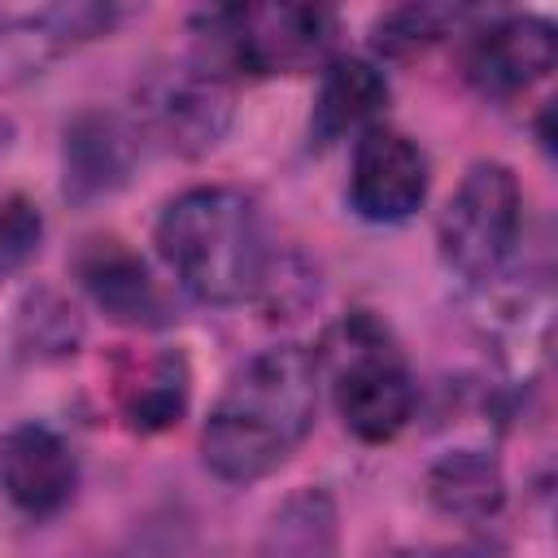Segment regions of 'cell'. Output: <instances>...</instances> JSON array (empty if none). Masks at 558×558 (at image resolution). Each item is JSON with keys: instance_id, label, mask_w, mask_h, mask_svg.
<instances>
[{"instance_id": "1", "label": "cell", "mask_w": 558, "mask_h": 558, "mask_svg": "<svg viewBox=\"0 0 558 558\" xmlns=\"http://www.w3.org/2000/svg\"><path fill=\"white\" fill-rule=\"evenodd\" d=\"M318 410L314 357L296 344H275L248 357L214 401L201 458L227 484H253L283 466L310 436Z\"/></svg>"}, {"instance_id": "2", "label": "cell", "mask_w": 558, "mask_h": 558, "mask_svg": "<svg viewBox=\"0 0 558 558\" xmlns=\"http://www.w3.org/2000/svg\"><path fill=\"white\" fill-rule=\"evenodd\" d=\"M157 253L205 305H235L257 292L266 240L253 201L235 187H192L157 218Z\"/></svg>"}, {"instance_id": "3", "label": "cell", "mask_w": 558, "mask_h": 558, "mask_svg": "<svg viewBox=\"0 0 558 558\" xmlns=\"http://www.w3.org/2000/svg\"><path fill=\"white\" fill-rule=\"evenodd\" d=\"M331 388H336L340 423L366 445L392 440L414 414L410 366H405L401 349L392 344V336L371 314L344 318Z\"/></svg>"}, {"instance_id": "4", "label": "cell", "mask_w": 558, "mask_h": 558, "mask_svg": "<svg viewBox=\"0 0 558 558\" xmlns=\"http://www.w3.org/2000/svg\"><path fill=\"white\" fill-rule=\"evenodd\" d=\"M519 227H523V192L514 170L501 161H475L462 174L449 205L440 209L436 244L453 275L484 283L514 257Z\"/></svg>"}, {"instance_id": "5", "label": "cell", "mask_w": 558, "mask_h": 558, "mask_svg": "<svg viewBox=\"0 0 558 558\" xmlns=\"http://www.w3.org/2000/svg\"><path fill=\"white\" fill-rule=\"evenodd\" d=\"M214 65H235L248 74H296L318 65L336 44V13L323 4H248L214 9L209 17Z\"/></svg>"}, {"instance_id": "6", "label": "cell", "mask_w": 558, "mask_h": 558, "mask_svg": "<svg viewBox=\"0 0 558 558\" xmlns=\"http://www.w3.org/2000/svg\"><path fill=\"white\" fill-rule=\"evenodd\" d=\"M135 96L148 135L179 157H205L209 148H218L235 109L231 78L209 57H187L148 70Z\"/></svg>"}, {"instance_id": "7", "label": "cell", "mask_w": 558, "mask_h": 558, "mask_svg": "<svg viewBox=\"0 0 558 558\" xmlns=\"http://www.w3.org/2000/svg\"><path fill=\"white\" fill-rule=\"evenodd\" d=\"M432 170L423 148L392 131V126H371L362 131L353 148V170H349V205L366 222H405L423 196H427Z\"/></svg>"}, {"instance_id": "8", "label": "cell", "mask_w": 558, "mask_h": 558, "mask_svg": "<svg viewBox=\"0 0 558 558\" xmlns=\"http://www.w3.org/2000/svg\"><path fill=\"white\" fill-rule=\"evenodd\" d=\"M74 279L96 301V310L122 327H166L170 301L153 279L148 262L118 235H92L74 253Z\"/></svg>"}, {"instance_id": "9", "label": "cell", "mask_w": 558, "mask_h": 558, "mask_svg": "<svg viewBox=\"0 0 558 558\" xmlns=\"http://www.w3.org/2000/svg\"><path fill=\"white\" fill-rule=\"evenodd\" d=\"M140 161V131L109 113L87 109L65 126L61 140V192L70 205H92L131 183Z\"/></svg>"}, {"instance_id": "10", "label": "cell", "mask_w": 558, "mask_h": 558, "mask_svg": "<svg viewBox=\"0 0 558 558\" xmlns=\"http://www.w3.org/2000/svg\"><path fill=\"white\" fill-rule=\"evenodd\" d=\"M558 61V35L545 17H497L466 44V78L484 96H519Z\"/></svg>"}, {"instance_id": "11", "label": "cell", "mask_w": 558, "mask_h": 558, "mask_svg": "<svg viewBox=\"0 0 558 558\" xmlns=\"http://www.w3.org/2000/svg\"><path fill=\"white\" fill-rule=\"evenodd\" d=\"M118 22L109 4H52L39 13H0V87L39 74L65 48L105 35Z\"/></svg>"}, {"instance_id": "12", "label": "cell", "mask_w": 558, "mask_h": 558, "mask_svg": "<svg viewBox=\"0 0 558 558\" xmlns=\"http://www.w3.org/2000/svg\"><path fill=\"white\" fill-rule=\"evenodd\" d=\"M78 480L70 445L44 427V423H22L0 436V488L4 497L26 510V514H52L70 501Z\"/></svg>"}, {"instance_id": "13", "label": "cell", "mask_w": 558, "mask_h": 558, "mask_svg": "<svg viewBox=\"0 0 558 558\" xmlns=\"http://www.w3.org/2000/svg\"><path fill=\"white\" fill-rule=\"evenodd\" d=\"M192 397V371L179 349H153V353H122L113 366V401L131 432L153 436L174 427L187 414Z\"/></svg>"}, {"instance_id": "14", "label": "cell", "mask_w": 558, "mask_h": 558, "mask_svg": "<svg viewBox=\"0 0 558 558\" xmlns=\"http://www.w3.org/2000/svg\"><path fill=\"white\" fill-rule=\"evenodd\" d=\"M388 78L366 57H336L323 70L314 113H310V144L327 148L353 131H371L375 118L388 109Z\"/></svg>"}, {"instance_id": "15", "label": "cell", "mask_w": 558, "mask_h": 558, "mask_svg": "<svg viewBox=\"0 0 558 558\" xmlns=\"http://www.w3.org/2000/svg\"><path fill=\"white\" fill-rule=\"evenodd\" d=\"M427 501L449 514V519H462V523H480V519H493L506 501V475L497 466L493 453L484 449H449L432 462L427 480Z\"/></svg>"}, {"instance_id": "16", "label": "cell", "mask_w": 558, "mask_h": 558, "mask_svg": "<svg viewBox=\"0 0 558 558\" xmlns=\"http://www.w3.org/2000/svg\"><path fill=\"white\" fill-rule=\"evenodd\" d=\"M257 558H340V514L331 493L301 488L266 523Z\"/></svg>"}, {"instance_id": "17", "label": "cell", "mask_w": 558, "mask_h": 558, "mask_svg": "<svg viewBox=\"0 0 558 558\" xmlns=\"http://www.w3.org/2000/svg\"><path fill=\"white\" fill-rule=\"evenodd\" d=\"M13 340H17L22 357L57 362V357H70L83 344V318L57 288H31L17 305Z\"/></svg>"}, {"instance_id": "18", "label": "cell", "mask_w": 558, "mask_h": 558, "mask_svg": "<svg viewBox=\"0 0 558 558\" xmlns=\"http://www.w3.org/2000/svg\"><path fill=\"white\" fill-rule=\"evenodd\" d=\"M462 17L466 13L458 4H401V9H388L371 35L384 57H414V52L440 44L445 35H453Z\"/></svg>"}, {"instance_id": "19", "label": "cell", "mask_w": 558, "mask_h": 558, "mask_svg": "<svg viewBox=\"0 0 558 558\" xmlns=\"http://www.w3.org/2000/svg\"><path fill=\"white\" fill-rule=\"evenodd\" d=\"M44 240V214L26 196H0V279L17 275Z\"/></svg>"}, {"instance_id": "20", "label": "cell", "mask_w": 558, "mask_h": 558, "mask_svg": "<svg viewBox=\"0 0 558 558\" xmlns=\"http://www.w3.org/2000/svg\"><path fill=\"white\" fill-rule=\"evenodd\" d=\"M388 558H471L462 549H449V545H423V549H397Z\"/></svg>"}]
</instances>
